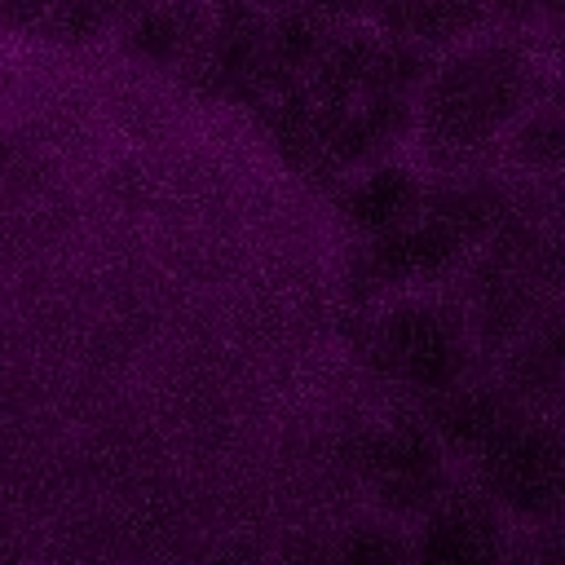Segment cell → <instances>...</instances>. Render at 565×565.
I'll return each mask as SVG.
<instances>
[{
    "label": "cell",
    "mask_w": 565,
    "mask_h": 565,
    "mask_svg": "<svg viewBox=\"0 0 565 565\" xmlns=\"http://www.w3.org/2000/svg\"><path fill=\"white\" fill-rule=\"evenodd\" d=\"M530 93V57L508 40L459 44L419 88V124L450 146H477L508 128Z\"/></svg>",
    "instance_id": "obj_1"
},
{
    "label": "cell",
    "mask_w": 565,
    "mask_h": 565,
    "mask_svg": "<svg viewBox=\"0 0 565 565\" xmlns=\"http://www.w3.org/2000/svg\"><path fill=\"white\" fill-rule=\"evenodd\" d=\"M380 353H384L388 371H397L402 380L424 384V388H446L463 362V344H459L455 322L437 305H419V300L402 305L384 318Z\"/></svg>",
    "instance_id": "obj_2"
},
{
    "label": "cell",
    "mask_w": 565,
    "mask_h": 565,
    "mask_svg": "<svg viewBox=\"0 0 565 565\" xmlns=\"http://www.w3.org/2000/svg\"><path fill=\"white\" fill-rule=\"evenodd\" d=\"M212 22L207 0H137L119 18V44L150 66H172L203 44Z\"/></svg>",
    "instance_id": "obj_3"
},
{
    "label": "cell",
    "mask_w": 565,
    "mask_h": 565,
    "mask_svg": "<svg viewBox=\"0 0 565 565\" xmlns=\"http://www.w3.org/2000/svg\"><path fill=\"white\" fill-rule=\"evenodd\" d=\"M419 207H424V185L402 163H375L358 181H349V190L340 194L344 225H353L358 234H375V238L411 225Z\"/></svg>",
    "instance_id": "obj_4"
},
{
    "label": "cell",
    "mask_w": 565,
    "mask_h": 565,
    "mask_svg": "<svg viewBox=\"0 0 565 565\" xmlns=\"http://www.w3.org/2000/svg\"><path fill=\"white\" fill-rule=\"evenodd\" d=\"M561 472H565L561 446L543 428H508L494 441V481H499L503 499H512L521 508L552 503Z\"/></svg>",
    "instance_id": "obj_5"
},
{
    "label": "cell",
    "mask_w": 565,
    "mask_h": 565,
    "mask_svg": "<svg viewBox=\"0 0 565 565\" xmlns=\"http://www.w3.org/2000/svg\"><path fill=\"white\" fill-rule=\"evenodd\" d=\"M512 154L525 168L565 163V110H530L512 132Z\"/></svg>",
    "instance_id": "obj_6"
},
{
    "label": "cell",
    "mask_w": 565,
    "mask_h": 565,
    "mask_svg": "<svg viewBox=\"0 0 565 565\" xmlns=\"http://www.w3.org/2000/svg\"><path fill=\"white\" fill-rule=\"evenodd\" d=\"M296 4H305L309 13H318L331 26H344V22H366L380 0H296Z\"/></svg>",
    "instance_id": "obj_7"
},
{
    "label": "cell",
    "mask_w": 565,
    "mask_h": 565,
    "mask_svg": "<svg viewBox=\"0 0 565 565\" xmlns=\"http://www.w3.org/2000/svg\"><path fill=\"white\" fill-rule=\"evenodd\" d=\"M547 565H565V547H561V552H556V556H552Z\"/></svg>",
    "instance_id": "obj_8"
}]
</instances>
